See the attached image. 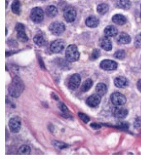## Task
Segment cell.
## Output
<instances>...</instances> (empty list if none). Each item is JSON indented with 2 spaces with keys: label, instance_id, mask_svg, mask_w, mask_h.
Returning <instances> with one entry per match:
<instances>
[{
  "label": "cell",
  "instance_id": "cell-22",
  "mask_svg": "<svg viewBox=\"0 0 141 159\" xmlns=\"http://www.w3.org/2000/svg\"><path fill=\"white\" fill-rule=\"evenodd\" d=\"M96 94H98L100 96H102V97L103 95H105V94H106V91H107L106 85L105 84H103V83H100V84H98L96 85Z\"/></svg>",
  "mask_w": 141,
  "mask_h": 159
},
{
  "label": "cell",
  "instance_id": "cell-11",
  "mask_svg": "<svg viewBox=\"0 0 141 159\" xmlns=\"http://www.w3.org/2000/svg\"><path fill=\"white\" fill-rule=\"evenodd\" d=\"M80 82H81V78L79 74H73L71 76L68 81V88L70 89H76L80 86Z\"/></svg>",
  "mask_w": 141,
  "mask_h": 159
},
{
  "label": "cell",
  "instance_id": "cell-26",
  "mask_svg": "<svg viewBox=\"0 0 141 159\" xmlns=\"http://www.w3.org/2000/svg\"><path fill=\"white\" fill-rule=\"evenodd\" d=\"M108 10H109V6L106 3H101L97 6V12L101 15H105Z\"/></svg>",
  "mask_w": 141,
  "mask_h": 159
},
{
  "label": "cell",
  "instance_id": "cell-13",
  "mask_svg": "<svg viewBox=\"0 0 141 159\" xmlns=\"http://www.w3.org/2000/svg\"><path fill=\"white\" fill-rule=\"evenodd\" d=\"M102 100V96H100L99 94H92L90 97L87 98L86 104L90 107H98Z\"/></svg>",
  "mask_w": 141,
  "mask_h": 159
},
{
  "label": "cell",
  "instance_id": "cell-21",
  "mask_svg": "<svg viewBox=\"0 0 141 159\" xmlns=\"http://www.w3.org/2000/svg\"><path fill=\"white\" fill-rule=\"evenodd\" d=\"M112 21L117 24V25H124L127 22V19L125 16H123L122 15H115L112 17Z\"/></svg>",
  "mask_w": 141,
  "mask_h": 159
},
{
  "label": "cell",
  "instance_id": "cell-5",
  "mask_svg": "<svg viewBox=\"0 0 141 159\" xmlns=\"http://www.w3.org/2000/svg\"><path fill=\"white\" fill-rule=\"evenodd\" d=\"M111 101L114 106L120 107L126 103V97L119 92H114L111 95Z\"/></svg>",
  "mask_w": 141,
  "mask_h": 159
},
{
  "label": "cell",
  "instance_id": "cell-37",
  "mask_svg": "<svg viewBox=\"0 0 141 159\" xmlns=\"http://www.w3.org/2000/svg\"><path fill=\"white\" fill-rule=\"evenodd\" d=\"M140 18H141V5H140Z\"/></svg>",
  "mask_w": 141,
  "mask_h": 159
},
{
  "label": "cell",
  "instance_id": "cell-7",
  "mask_svg": "<svg viewBox=\"0 0 141 159\" xmlns=\"http://www.w3.org/2000/svg\"><path fill=\"white\" fill-rule=\"evenodd\" d=\"M16 32H17V38L20 42L26 43L28 41V37L26 35V31H25V26L22 24H17L16 25Z\"/></svg>",
  "mask_w": 141,
  "mask_h": 159
},
{
  "label": "cell",
  "instance_id": "cell-30",
  "mask_svg": "<svg viewBox=\"0 0 141 159\" xmlns=\"http://www.w3.org/2000/svg\"><path fill=\"white\" fill-rule=\"evenodd\" d=\"M79 117H80V119L83 121L85 124H87V123L90 122V117H88L87 115H85V114L82 113V112H80V113H79Z\"/></svg>",
  "mask_w": 141,
  "mask_h": 159
},
{
  "label": "cell",
  "instance_id": "cell-15",
  "mask_svg": "<svg viewBox=\"0 0 141 159\" xmlns=\"http://www.w3.org/2000/svg\"><path fill=\"white\" fill-rule=\"evenodd\" d=\"M131 41L130 36L125 33H121L117 36V43L119 44H127Z\"/></svg>",
  "mask_w": 141,
  "mask_h": 159
},
{
  "label": "cell",
  "instance_id": "cell-18",
  "mask_svg": "<svg viewBox=\"0 0 141 159\" xmlns=\"http://www.w3.org/2000/svg\"><path fill=\"white\" fill-rule=\"evenodd\" d=\"M104 33L106 37H115L118 35V29L115 26H106L105 30H104Z\"/></svg>",
  "mask_w": 141,
  "mask_h": 159
},
{
  "label": "cell",
  "instance_id": "cell-29",
  "mask_svg": "<svg viewBox=\"0 0 141 159\" xmlns=\"http://www.w3.org/2000/svg\"><path fill=\"white\" fill-rule=\"evenodd\" d=\"M115 57L119 60H122L125 57V51L124 50H118L115 53Z\"/></svg>",
  "mask_w": 141,
  "mask_h": 159
},
{
  "label": "cell",
  "instance_id": "cell-35",
  "mask_svg": "<svg viewBox=\"0 0 141 159\" xmlns=\"http://www.w3.org/2000/svg\"><path fill=\"white\" fill-rule=\"evenodd\" d=\"M91 127L94 128L95 129H100V128H101V125H99V124H91Z\"/></svg>",
  "mask_w": 141,
  "mask_h": 159
},
{
  "label": "cell",
  "instance_id": "cell-36",
  "mask_svg": "<svg viewBox=\"0 0 141 159\" xmlns=\"http://www.w3.org/2000/svg\"><path fill=\"white\" fill-rule=\"evenodd\" d=\"M39 61H40V64H41V66H42L43 69H45V66H44V64H43V61H42L41 58H39Z\"/></svg>",
  "mask_w": 141,
  "mask_h": 159
},
{
  "label": "cell",
  "instance_id": "cell-25",
  "mask_svg": "<svg viewBox=\"0 0 141 159\" xmlns=\"http://www.w3.org/2000/svg\"><path fill=\"white\" fill-rule=\"evenodd\" d=\"M93 85V82L91 79H86L85 81L84 82L83 84L81 86V91L82 92H86L90 89Z\"/></svg>",
  "mask_w": 141,
  "mask_h": 159
},
{
  "label": "cell",
  "instance_id": "cell-4",
  "mask_svg": "<svg viewBox=\"0 0 141 159\" xmlns=\"http://www.w3.org/2000/svg\"><path fill=\"white\" fill-rule=\"evenodd\" d=\"M49 31L54 35H60L65 31V25L60 21L52 22L49 26Z\"/></svg>",
  "mask_w": 141,
  "mask_h": 159
},
{
  "label": "cell",
  "instance_id": "cell-27",
  "mask_svg": "<svg viewBox=\"0 0 141 159\" xmlns=\"http://www.w3.org/2000/svg\"><path fill=\"white\" fill-rule=\"evenodd\" d=\"M18 153L19 154H30L31 153V148H30V146L24 145V146L19 147Z\"/></svg>",
  "mask_w": 141,
  "mask_h": 159
},
{
  "label": "cell",
  "instance_id": "cell-14",
  "mask_svg": "<svg viewBox=\"0 0 141 159\" xmlns=\"http://www.w3.org/2000/svg\"><path fill=\"white\" fill-rule=\"evenodd\" d=\"M114 84H115L116 87H118V88H125V87H127L128 85V81L125 77L119 76V77H117V78L114 79Z\"/></svg>",
  "mask_w": 141,
  "mask_h": 159
},
{
  "label": "cell",
  "instance_id": "cell-8",
  "mask_svg": "<svg viewBox=\"0 0 141 159\" xmlns=\"http://www.w3.org/2000/svg\"><path fill=\"white\" fill-rule=\"evenodd\" d=\"M9 127L12 133H18L21 128V121L19 117H12L9 122Z\"/></svg>",
  "mask_w": 141,
  "mask_h": 159
},
{
  "label": "cell",
  "instance_id": "cell-9",
  "mask_svg": "<svg viewBox=\"0 0 141 159\" xmlns=\"http://www.w3.org/2000/svg\"><path fill=\"white\" fill-rule=\"evenodd\" d=\"M65 47V43L63 40L61 39H58V40H54L52 43L50 45V50L54 54H58L60 53L64 49Z\"/></svg>",
  "mask_w": 141,
  "mask_h": 159
},
{
  "label": "cell",
  "instance_id": "cell-23",
  "mask_svg": "<svg viewBox=\"0 0 141 159\" xmlns=\"http://www.w3.org/2000/svg\"><path fill=\"white\" fill-rule=\"evenodd\" d=\"M46 14L49 17H54L58 15V9L54 5H50L47 7L46 9Z\"/></svg>",
  "mask_w": 141,
  "mask_h": 159
},
{
  "label": "cell",
  "instance_id": "cell-38",
  "mask_svg": "<svg viewBox=\"0 0 141 159\" xmlns=\"http://www.w3.org/2000/svg\"><path fill=\"white\" fill-rule=\"evenodd\" d=\"M39 1H43V0H39Z\"/></svg>",
  "mask_w": 141,
  "mask_h": 159
},
{
  "label": "cell",
  "instance_id": "cell-1",
  "mask_svg": "<svg viewBox=\"0 0 141 159\" xmlns=\"http://www.w3.org/2000/svg\"><path fill=\"white\" fill-rule=\"evenodd\" d=\"M25 89V85L23 84V81L19 78L15 77L13 78L11 84L9 86V94L12 97H19L22 94Z\"/></svg>",
  "mask_w": 141,
  "mask_h": 159
},
{
  "label": "cell",
  "instance_id": "cell-19",
  "mask_svg": "<svg viewBox=\"0 0 141 159\" xmlns=\"http://www.w3.org/2000/svg\"><path fill=\"white\" fill-rule=\"evenodd\" d=\"M33 41L36 45L38 46H44L46 44V39L42 33H37L36 35L34 37Z\"/></svg>",
  "mask_w": 141,
  "mask_h": 159
},
{
  "label": "cell",
  "instance_id": "cell-12",
  "mask_svg": "<svg viewBox=\"0 0 141 159\" xmlns=\"http://www.w3.org/2000/svg\"><path fill=\"white\" fill-rule=\"evenodd\" d=\"M112 114L116 118H118V119H122L124 117H127L128 115V110L125 108H122V107H117L113 108L112 110Z\"/></svg>",
  "mask_w": 141,
  "mask_h": 159
},
{
  "label": "cell",
  "instance_id": "cell-17",
  "mask_svg": "<svg viewBox=\"0 0 141 159\" xmlns=\"http://www.w3.org/2000/svg\"><path fill=\"white\" fill-rule=\"evenodd\" d=\"M85 24L89 27L95 28V27H96V26L99 25V20L95 16H90L88 17L86 20H85Z\"/></svg>",
  "mask_w": 141,
  "mask_h": 159
},
{
  "label": "cell",
  "instance_id": "cell-16",
  "mask_svg": "<svg viewBox=\"0 0 141 159\" xmlns=\"http://www.w3.org/2000/svg\"><path fill=\"white\" fill-rule=\"evenodd\" d=\"M101 47L106 51H110L112 49V41L110 40L109 37H104L101 41Z\"/></svg>",
  "mask_w": 141,
  "mask_h": 159
},
{
  "label": "cell",
  "instance_id": "cell-33",
  "mask_svg": "<svg viewBox=\"0 0 141 159\" xmlns=\"http://www.w3.org/2000/svg\"><path fill=\"white\" fill-rule=\"evenodd\" d=\"M54 145L56 146H58L59 149H64V148H65V147H67V145H65L64 143L63 142H58V141H56V142H54Z\"/></svg>",
  "mask_w": 141,
  "mask_h": 159
},
{
  "label": "cell",
  "instance_id": "cell-3",
  "mask_svg": "<svg viewBox=\"0 0 141 159\" xmlns=\"http://www.w3.org/2000/svg\"><path fill=\"white\" fill-rule=\"evenodd\" d=\"M31 19L35 23L42 22L44 19V12L40 7H35L31 11Z\"/></svg>",
  "mask_w": 141,
  "mask_h": 159
},
{
  "label": "cell",
  "instance_id": "cell-31",
  "mask_svg": "<svg viewBox=\"0 0 141 159\" xmlns=\"http://www.w3.org/2000/svg\"><path fill=\"white\" fill-rule=\"evenodd\" d=\"M135 45L137 48H141V33L135 37Z\"/></svg>",
  "mask_w": 141,
  "mask_h": 159
},
{
  "label": "cell",
  "instance_id": "cell-28",
  "mask_svg": "<svg viewBox=\"0 0 141 159\" xmlns=\"http://www.w3.org/2000/svg\"><path fill=\"white\" fill-rule=\"evenodd\" d=\"M59 109L61 110V111L63 112V114H64V116H65V115H68V116L70 115L69 112H68V111L67 107H66L63 102H60V103H59Z\"/></svg>",
  "mask_w": 141,
  "mask_h": 159
},
{
  "label": "cell",
  "instance_id": "cell-10",
  "mask_svg": "<svg viewBox=\"0 0 141 159\" xmlns=\"http://www.w3.org/2000/svg\"><path fill=\"white\" fill-rule=\"evenodd\" d=\"M100 67L105 71H113L118 68V64L111 60H104L100 63Z\"/></svg>",
  "mask_w": 141,
  "mask_h": 159
},
{
  "label": "cell",
  "instance_id": "cell-32",
  "mask_svg": "<svg viewBox=\"0 0 141 159\" xmlns=\"http://www.w3.org/2000/svg\"><path fill=\"white\" fill-rule=\"evenodd\" d=\"M100 56V50L99 49H94L93 52L91 54V56H90V58L91 60H96V59L98 58Z\"/></svg>",
  "mask_w": 141,
  "mask_h": 159
},
{
  "label": "cell",
  "instance_id": "cell-2",
  "mask_svg": "<svg viewBox=\"0 0 141 159\" xmlns=\"http://www.w3.org/2000/svg\"><path fill=\"white\" fill-rule=\"evenodd\" d=\"M65 56L67 59L68 61L69 62H74L77 61L80 59V52L78 50V48L76 45L71 44L66 49V52H65Z\"/></svg>",
  "mask_w": 141,
  "mask_h": 159
},
{
  "label": "cell",
  "instance_id": "cell-34",
  "mask_svg": "<svg viewBox=\"0 0 141 159\" xmlns=\"http://www.w3.org/2000/svg\"><path fill=\"white\" fill-rule=\"evenodd\" d=\"M137 88L141 92V79H139L138 82H137Z\"/></svg>",
  "mask_w": 141,
  "mask_h": 159
},
{
  "label": "cell",
  "instance_id": "cell-6",
  "mask_svg": "<svg viewBox=\"0 0 141 159\" xmlns=\"http://www.w3.org/2000/svg\"><path fill=\"white\" fill-rule=\"evenodd\" d=\"M76 15H77V12L74 7L68 6L64 9V16L65 20L68 22H73L76 18Z\"/></svg>",
  "mask_w": 141,
  "mask_h": 159
},
{
  "label": "cell",
  "instance_id": "cell-20",
  "mask_svg": "<svg viewBox=\"0 0 141 159\" xmlns=\"http://www.w3.org/2000/svg\"><path fill=\"white\" fill-rule=\"evenodd\" d=\"M116 4L118 8L122 10H128L131 7V3L129 0H117Z\"/></svg>",
  "mask_w": 141,
  "mask_h": 159
},
{
  "label": "cell",
  "instance_id": "cell-24",
  "mask_svg": "<svg viewBox=\"0 0 141 159\" xmlns=\"http://www.w3.org/2000/svg\"><path fill=\"white\" fill-rule=\"evenodd\" d=\"M11 10H12L14 14L19 15V12H20V3H19V0H15L13 3H12Z\"/></svg>",
  "mask_w": 141,
  "mask_h": 159
}]
</instances>
